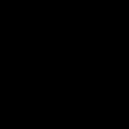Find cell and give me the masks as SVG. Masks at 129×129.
<instances>
[]
</instances>
